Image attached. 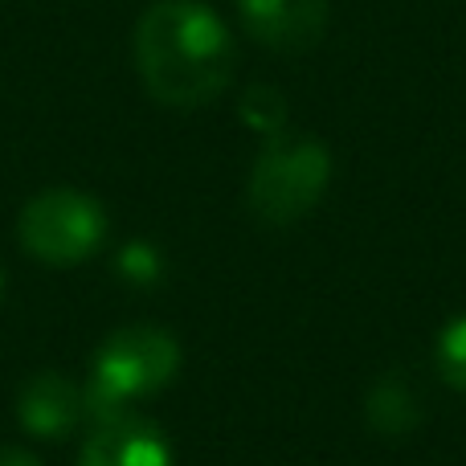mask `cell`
Here are the masks:
<instances>
[{"label": "cell", "instance_id": "6da1fadb", "mask_svg": "<svg viewBox=\"0 0 466 466\" xmlns=\"http://www.w3.org/2000/svg\"><path fill=\"white\" fill-rule=\"evenodd\" d=\"M233 33L201 0H156L136 25V70L164 106L193 111L229 86Z\"/></svg>", "mask_w": 466, "mask_h": 466}, {"label": "cell", "instance_id": "7a4b0ae2", "mask_svg": "<svg viewBox=\"0 0 466 466\" xmlns=\"http://www.w3.org/2000/svg\"><path fill=\"white\" fill-rule=\"evenodd\" d=\"M180 372V344L172 331L152 323H131L103 339L82 389V410L95 426L127 418V405L160 393Z\"/></svg>", "mask_w": 466, "mask_h": 466}, {"label": "cell", "instance_id": "3957f363", "mask_svg": "<svg viewBox=\"0 0 466 466\" xmlns=\"http://www.w3.org/2000/svg\"><path fill=\"white\" fill-rule=\"evenodd\" d=\"M331 180V156L311 136H274L249 172V209L266 226H290L319 205Z\"/></svg>", "mask_w": 466, "mask_h": 466}, {"label": "cell", "instance_id": "277c9868", "mask_svg": "<svg viewBox=\"0 0 466 466\" xmlns=\"http://www.w3.org/2000/svg\"><path fill=\"white\" fill-rule=\"evenodd\" d=\"M25 254L46 266H78L106 241V209L78 188H46L16 218Z\"/></svg>", "mask_w": 466, "mask_h": 466}, {"label": "cell", "instance_id": "5b68a950", "mask_svg": "<svg viewBox=\"0 0 466 466\" xmlns=\"http://www.w3.org/2000/svg\"><path fill=\"white\" fill-rule=\"evenodd\" d=\"M238 13L249 37L282 54L311 49L328 29V0H238Z\"/></svg>", "mask_w": 466, "mask_h": 466}, {"label": "cell", "instance_id": "8992f818", "mask_svg": "<svg viewBox=\"0 0 466 466\" xmlns=\"http://www.w3.org/2000/svg\"><path fill=\"white\" fill-rule=\"evenodd\" d=\"M82 418H86L82 389L54 369H41L16 393V421H21L25 434L41 438V442H57V438L74 434Z\"/></svg>", "mask_w": 466, "mask_h": 466}, {"label": "cell", "instance_id": "52a82bcc", "mask_svg": "<svg viewBox=\"0 0 466 466\" xmlns=\"http://www.w3.org/2000/svg\"><path fill=\"white\" fill-rule=\"evenodd\" d=\"M78 466H172V446L152 421L127 413L90 430L78 451Z\"/></svg>", "mask_w": 466, "mask_h": 466}, {"label": "cell", "instance_id": "ba28073f", "mask_svg": "<svg viewBox=\"0 0 466 466\" xmlns=\"http://www.w3.org/2000/svg\"><path fill=\"white\" fill-rule=\"evenodd\" d=\"M438 372L466 393V315L438 336Z\"/></svg>", "mask_w": 466, "mask_h": 466}, {"label": "cell", "instance_id": "9c48e42d", "mask_svg": "<svg viewBox=\"0 0 466 466\" xmlns=\"http://www.w3.org/2000/svg\"><path fill=\"white\" fill-rule=\"evenodd\" d=\"M0 466H41V462L29 451H21V446H5L0 451Z\"/></svg>", "mask_w": 466, "mask_h": 466}, {"label": "cell", "instance_id": "30bf717a", "mask_svg": "<svg viewBox=\"0 0 466 466\" xmlns=\"http://www.w3.org/2000/svg\"><path fill=\"white\" fill-rule=\"evenodd\" d=\"M0 290H5V274H0Z\"/></svg>", "mask_w": 466, "mask_h": 466}]
</instances>
